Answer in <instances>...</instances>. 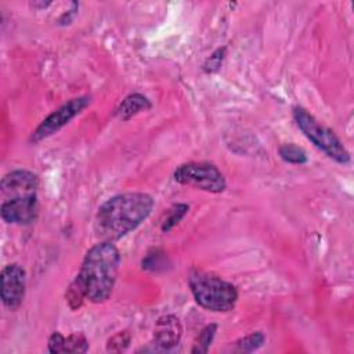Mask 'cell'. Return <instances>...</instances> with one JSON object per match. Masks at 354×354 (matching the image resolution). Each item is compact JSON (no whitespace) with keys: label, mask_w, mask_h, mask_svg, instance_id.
Returning <instances> with one entry per match:
<instances>
[{"label":"cell","mask_w":354,"mask_h":354,"mask_svg":"<svg viewBox=\"0 0 354 354\" xmlns=\"http://www.w3.org/2000/svg\"><path fill=\"white\" fill-rule=\"evenodd\" d=\"M26 292V272L19 264H8L1 270V301L10 308L15 310L21 306Z\"/></svg>","instance_id":"obj_8"},{"label":"cell","mask_w":354,"mask_h":354,"mask_svg":"<svg viewBox=\"0 0 354 354\" xmlns=\"http://www.w3.org/2000/svg\"><path fill=\"white\" fill-rule=\"evenodd\" d=\"M39 178L33 171L17 169L1 178V194L4 199L37 194Z\"/></svg>","instance_id":"obj_9"},{"label":"cell","mask_w":354,"mask_h":354,"mask_svg":"<svg viewBox=\"0 0 354 354\" xmlns=\"http://www.w3.org/2000/svg\"><path fill=\"white\" fill-rule=\"evenodd\" d=\"M188 285L195 301L205 310L227 313L236 304V288L231 282L221 279L218 275L202 270H191Z\"/></svg>","instance_id":"obj_3"},{"label":"cell","mask_w":354,"mask_h":354,"mask_svg":"<svg viewBox=\"0 0 354 354\" xmlns=\"http://www.w3.org/2000/svg\"><path fill=\"white\" fill-rule=\"evenodd\" d=\"M174 181L189 185L212 194H220L225 189L224 174L217 166L209 162H188L180 165L173 173Z\"/></svg>","instance_id":"obj_5"},{"label":"cell","mask_w":354,"mask_h":354,"mask_svg":"<svg viewBox=\"0 0 354 354\" xmlns=\"http://www.w3.org/2000/svg\"><path fill=\"white\" fill-rule=\"evenodd\" d=\"M216 332H217V325L216 324H209L206 325L198 335L195 343H194V347H192V353L195 354H205L209 351L212 343H213V339L216 336Z\"/></svg>","instance_id":"obj_13"},{"label":"cell","mask_w":354,"mask_h":354,"mask_svg":"<svg viewBox=\"0 0 354 354\" xmlns=\"http://www.w3.org/2000/svg\"><path fill=\"white\" fill-rule=\"evenodd\" d=\"M183 328L176 315L160 317L153 329V344L160 350H171L181 339Z\"/></svg>","instance_id":"obj_10"},{"label":"cell","mask_w":354,"mask_h":354,"mask_svg":"<svg viewBox=\"0 0 354 354\" xmlns=\"http://www.w3.org/2000/svg\"><path fill=\"white\" fill-rule=\"evenodd\" d=\"M130 342H131L130 333L127 330H120L108 339L106 350L113 351V353H122L129 347Z\"/></svg>","instance_id":"obj_17"},{"label":"cell","mask_w":354,"mask_h":354,"mask_svg":"<svg viewBox=\"0 0 354 354\" xmlns=\"http://www.w3.org/2000/svg\"><path fill=\"white\" fill-rule=\"evenodd\" d=\"M293 119L304 137L328 158L340 165H347L350 162V153L339 137L330 129L321 124L307 109L303 106H295Z\"/></svg>","instance_id":"obj_4"},{"label":"cell","mask_w":354,"mask_h":354,"mask_svg":"<svg viewBox=\"0 0 354 354\" xmlns=\"http://www.w3.org/2000/svg\"><path fill=\"white\" fill-rule=\"evenodd\" d=\"M119 267V249L109 241H101L86 252L80 270L72 282L88 301L104 303L112 295Z\"/></svg>","instance_id":"obj_2"},{"label":"cell","mask_w":354,"mask_h":354,"mask_svg":"<svg viewBox=\"0 0 354 354\" xmlns=\"http://www.w3.org/2000/svg\"><path fill=\"white\" fill-rule=\"evenodd\" d=\"M188 209H189V206L185 205V203H177V205H174V206L170 209V212H169V214L166 216V218L163 220L162 231H163V232H167V231H170L174 225H177V224L183 220V217L187 214Z\"/></svg>","instance_id":"obj_16"},{"label":"cell","mask_w":354,"mask_h":354,"mask_svg":"<svg viewBox=\"0 0 354 354\" xmlns=\"http://www.w3.org/2000/svg\"><path fill=\"white\" fill-rule=\"evenodd\" d=\"M0 214L8 224L28 225L35 223L39 216L37 194L4 199L0 207Z\"/></svg>","instance_id":"obj_7"},{"label":"cell","mask_w":354,"mask_h":354,"mask_svg":"<svg viewBox=\"0 0 354 354\" xmlns=\"http://www.w3.org/2000/svg\"><path fill=\"white\" fill-rule=\"evenodd\" d=\"M225 57V47H218L217 50H214L210 57L206 58L205 64H203V71L206 73H213V72H217L221 66V62Z\"/></svg>","instance_id":"obj_18"},{"label":"cell","mask_w":354,"mask_h":354,"mask_svg":"<svg viewBox=\"0 0 354 354\" xmlns=\"http://www.w3.org/2000/svg\"><path fill=\"white\" fill-rule=\"evenodd\" d=\"M149 108H151V102L145 95L140 93H133L120 102L116 113L122 120H129L134 115L140 113L141 111H147Z\"/></svg>","instance_id":"obj_12"},{"label":"cell","mask_w":354,"mask_h":354,"mask_svg":"<svg viewBox=\"0 0 354 354\" xmlns=\"http://www.w3.org/2000/svg\"><path fill=\"white\" fill-rule=\"evenodd\" d=\"M47 348L53 354L86 353L88 350V342L83 333H71L69 336H64L59 332H54L48 337Z\"/></svg>","instance_id":"obj_11"},{"label":"cell","mask_w":354,"mask_h":354,"mask_svg":"<svg viewBox=\"0 0 354 354\" xmlns=\"http://www.w3.org/2000/svg\"><path fill=\"white\" fill-rule=\"evenodd\" d=\"M153 199L144 192H124L106 199L97 210L94 231L101 241H118L141 225L152 213Z\"/></svg>","instance_id":"obj_1"},{"label":"cell","mask_w":354,"mask_h":354,"mask_svg":"<svg viewBox=\"0 0 354 354\" xmlns=\"http://www.w3.org/2000/svg\"><path fill=\"white\" fill-rule=\"evenodd\" d=\"M91 98L88 95H79L75 98H71L68 102L62 104L59 108H57L54 112H51L32 133L30 141L39 142L54 133L59 131L64 126H66L73 118H76L83 109L90 104Z\"/></svg>","instance_id":"obj_6"},{"label":"cell","mask_w":354,"mask_h":354,"mask_svg":"<svg viewBox=\"0 0 354 354\" xmlns=\"http://www.w3.org/2000/svg\"><path fill=\"white\" fill-rule=\"evenodd\" d=\"M266 342V336L263 332H253L246 335L245 337L235 342V351L238 353H252L263 346Z\"/></svg>","instance_id":"obj_14"},{"label":"cell","mask_w":354,"mask_h":354,"mask_svg":"<svg viewBox=\"0 0 354 354\" xmlns=\"http://www.w3.org/2000/svg\"><path fill=\"white\" fill-rule=\"evenodd\" d=\"M278 153L282 158V160L292 163V165H303L307 162V155H306L304 149L295 144L281 145Z\"/></svg>","instance_id":"obj_15"}]
</instances>
